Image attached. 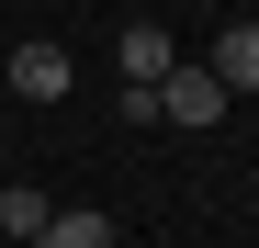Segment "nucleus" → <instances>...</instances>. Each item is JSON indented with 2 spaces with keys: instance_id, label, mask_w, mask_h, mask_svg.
<instances>
[{
  "instance_id": "nucleus-3",
  "label": "nucleus",
  "mask_w": 259,
  "mask_h": 248,
  "mask_svg": "<svg viewBox=\"0 0 259 248\" xmlns=\"http://www.w3.org/2000/svg\"><path fill=\"white\" fill-rule=\"evenodd\" d=\"M68 79H79L68 46H46V34H34V46H12V91H23V102H68Z\"/></svg>"
},
{
  "instance_id": "nucleus-1",
  "label": "nucleus",
  "mask_w": 259,
  "mask_h": 248,
  "mask_svg": "<svg viewBox=\"0 0 259 248\" xmlns=\"http://www.w3.org/2000/svg\"><path fill=\"white\" fill-rule=\"evenodd\" d=\"M226 102H237V91H226L214 68H169V79H158V124H192V136H203Z\"/></svg>"
},
{
  "instance_id": "nucleus-5",
  "label": "nucleus",
  "mask_w": 259,
  "mask_h": 248,
  "mask_svg": "<svg viewBox=\"0 0 259 248\" xmlns=\"http://www.w3.org/2000/svg\"><path fill=\"white\" fill-rule=\"evenodd\" d=\"M34 248H124V237H113V215L68 203V215H46V237H34Z\"/></svg>"
},
{
  "instance_id": "nucleus-4",
  "label": "nucleus",
  "mask_w": 259,
  "mask_h": 248,
  "mask_svg": "<svg viewBox=\"0 0 259 248\" xmlns=\"http://www.w3.org/2000/svg\"><path fill=\"white\" fill-rule=\"evenodd\" d=\"M214 79H226V91H259V23H226L214 34V57H203Z\"/></svg>"
},
{
  "instance_id": "nucleus-6",
  "label": "nucleus",
  "mask_w": 259,
  "mask_h": 248,
  "mask_svg": "<svg viewBox=\"0 0 259 248\" xmlns=\"http://www.w3.org/2000/svg\"><path fill=\"white\" fill-rule=\"evenodd\" d=\"M46 215H57V203L34 192V181H12V192H0V226H12V237H46Z\"/></svg>"
},
{
  "instance_id": "nucleus-2",
  "label": "nucleus",
  "mask_w": 259,
  "mask_h": 248,
  "mask_svg": "<svg viewBox=\"0 0 259 248\" xmlns=\"http://www.w3.org/2000/svg\"><path fill=\"white\" fill-rule=\"evenodd\" d=\"M113 68H124V91H158V79L181 68V46H169L158 23H124V46H113Z\"/></svg>"
}]
</instances>
